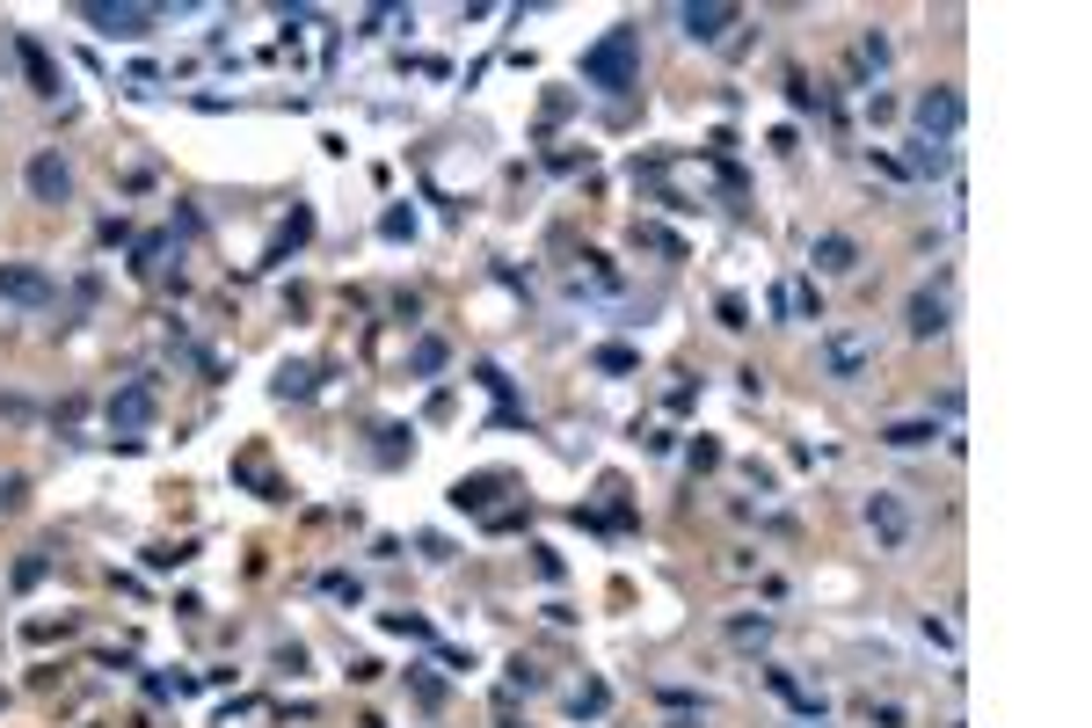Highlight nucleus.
<instances>
[{"mask_svg":"<svg viewBox=\"0 0 1092 728\" xmlns=\"http://www.w3.org/2000/svg\"><path fill=\"white\" fill-rule=\"evenodd\" d=\"M633 66H641V29H627V23L612 29L605 45L582 51V80H590V88H605V96H627Z\"/></svg>","mask_w":1092,"mask_h":728,"instance_id":"obj_1","label":"nucleus"},{"mask_svg":"<svg viewBox=\"0 0 1092 728\" xmlns=\"http://www.w3.org/2000/svg\"><path fill=\"white\" fill-rule=\"evenodd\" d=\"M816 357H824V379H867L874 328H830V336L816 342Z\"/></svg>","mask_w":1092,"mask_h":728,"instance_id":"obj_2","label":"nucleus"},{"mask_svg":"<svg viewBox=\"0 0 1092 728\" xmlns=\"http://www.w3.org/2000/svg\"><path fill=\"white\" fill-rule=\"evenodd\" d=\"M962 117H969V110H962V96H954L946 80L918 96V139H940V146H946L954 131H962Z\"/></svg>","mask_w":1092,"mask_h":728,"instance_id":"obj_3","label":"nucleus"},{"mask_svg":"<svg viewBox=\"0 0 1092 728\" xmlns=\"http://www.w3.org/2000/svg\"><path fill=\"white\" fill-rule=\"evenodd\" d=\"M23 175H29V197H37V204H66V197H73V168L51 153V146H45V153H29Z\"/></svg>","mask_w":1092,"mask_h":728,"instance_id":"obj_4","label":"nucleus"},{"mask_svg":"<svg viewBox=\"0 0 1092 728\" xmlns=\"http://www.w3.org/2000/svg\"><path fill=\"white\" fill-rule=\"evenodd\" d=\"M0 299H15V306H45L51 299V277L29 263H0Z\"/></svg>","mask_w":1092,"mask_h":728,"instance_id":"obj_5","label":"nucleus"},{"mask_svg":"<svg viewBox=\"0 0 1092 728\" xmlns=\"http://www.w3.org/2000/svg\"><path fill=\"white\" fill-rule=\"evenodd\" d=\"M874 437H881L889 452H925V444L940 437V415H903V423H881Z\"/></svg>","mask_w":1092,"mask_h":728,"instance_id":"obj_6","label":"nucleus"},{"mask_svg":"<svg viewBox=\"0 0 1092 728\" xmlns=\"http://www.w3.org/2000/svg\"><path fill=\"white\" fill-rule=\"evenodd\" d=\"M867 525H874L881 547H903V539H911V510H903L896 495H867Z\"/></svg>","mask_w":1092,"mask_h":728,"instance_id":"obj_7","label":"nucleus"},{"mask_svg":"<svg viewBox=\"0 0 1092 728\" xmlns=\"http://www.w3.org/2000/svg\"><path fill=\"white\" fill-rule=\"evenodd\" d=\"M946 314H954V306H946V291H932V285L911 291V336H918V342L946 336Z\"/></svg>","mask_w":1092,"mask_h":728,"instance_id":"obj_8","label":"nucleus"},{"mask_svg":"<svg viewBox=\"0 0 1092 728\" xmlns=\"http://www.w3.org/2000/svg\"><path fill=\"white\" fill-rule=\"evenodd\" d=\"M678 23L692 45H721V29L736 23V8H721V0H706V8H678Z\"/></svg>","mask_w":1092,"mask_h":728,"instance_id":"obj_9","label":"nucleus"},{"mask_svg":"<svg viewBox=\"0 0 1092 728\" xmlns=\"http://www.w3.org/2000/svg\"><path fill=\"white\" fill-rule=\"evenodd\" d=\"M80 23H96L102 37H146L153 15H146V8H80Z\"/></svg>","mask_w":1092,"mask_h":728,"instance_id":"obj_10","label":"nucleus"},{"mask_svg":"<svg viewBox=\"0 0 1092 728\" xmlns=\"http://www.w3.org/2000/svg\"><path fill=\"white\" fill-rule=\"evenodd\" d=\"M954 168V146L940 139H911V161H903V175H946Z\"/></svg>","mask_w":1092,"mask_h":728,"instance_id":"obj_11","label":"nucleus"},{"mask_svg":"<svg viewBox=\"0 0 1092 728\" xmlns=\"http://www.w3.org/2000/svg\"><path fill=\"white\" fill-rule=\"evenodd\" d=\"M816 269H830V277H852V269H859V248H852L845 234H824V241H816Z\"/></svg>","mask_w":1092,"mask_h":728,"instance_id":"obj_12","label":"nucleus"},{"mask_svg":"<svg viewBox=\"0 0 1092 728\" xmlns=\"http://www.w3.org/2000/svg\"><path fill=\"white\" fill-rule=\"evenodd\" d=\"M23 66H29V80H37V96H59V73H51V59L29 45V37H23Z\"/></svg>","mask_w":1092,"mask_h":728,"instance_id":"obj_13","label":"nucleus"},{"mask_svg":"<svg viewBox=\"0 0 1092 728\" xmlns=\"http://www.w3.org/2000/svg\"><path fill=\"white\" fill-rule=\"evenodd\" d=\"M146 415H153V393H146V387H131V393L117 401V409H110V423H146Z\"/></svg>","mask_w":1092,"mask_h":728,"instance_id":"obj_14","label":"nucleus"},{"mask_svg":"<svg viewBox=\"0 0 1092 728\" xmlns=\"http://www.w3.org/2000/svg\"><path fill=\"white\" fill-rule=\"evenodd\" d=\"M728 633H736V649H765V641H773V619H736Z\"/></svg>","mask_w":1092,"mask_h":728,"instance_id":"obj_15","label":"nucleus"},{"mask_svg":"<svg viewBox=\"0 0 1092 728\" xmlns=\"http://www.w3.org/2000/svg\"><path fill=\"white\" fill-rule=\"evenodd\" d=\"M787 96H794V110H824V96H816V88H808L801 73H794V80H787Z\"/></svg>","mask_w":1092,"mask_h":728,"instance_id":"obj_16","label":"nucleus"}]
</instances>
